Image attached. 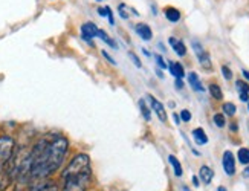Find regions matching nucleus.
I'll list each match as a JSON object with an SVG mask.
<instances>
[{"instance_id":"c9c22d12","label":"nucleus","mask_w":249,"mask_h":191,"mask_svg":"<svg viewBox=\"0 0 249 191\" xmlns=\"http://www.w3.org/2000/svg\"><path fill=\"white\" fill-rule=\"evenodd\" d=\"M150 6H151V11H153V13H151V14H153V16H158V8H156V6H155L153 3H151Z\"/></svg>"},{"instance_id":"6ab92c4d","label":"nucleus","mask_w":249,"mask_h":191,"mask_svg":"<svg viewBox=\"0 0 249 191\" xmlns=\"http://www.w3.org/2000/svg\"><path fill=\"white\" fill-rule=\"evenodd\" d=\"M98 37H100V38H101V40L104 41V43H106V45H109L110 48H115V49L118 48V45H116V41H115V40H112V38H110V35H109V34H107V33H106V31L100 29V31H98Z\"/></svg>"},{"instance_id":"dca6fc26","label":"nucleus","mask_w":249,"mask_h":191,"mask_svg":"<svg viewBox=\"0 0 249 191\" xmlns=\"http://www.w3.org/2000/svg\"><path fill=\"white\" fill-rule=\"evenodd\" d=\"M168 161H170V164H171V167H173V172H175V174H176L178 177H180V176L183 174V172H182V165H180V162H179V159H178L176 156L170 155V156H168Z\"/></svg>"},{"instance_id":"1a4fd4ad","label":"nucleus","mask_w":249,"mask_h":191,"mask_svg":"<svg viewBox=\"0 0 249 191\" xmlns=\"http://www.w3.org/2000/svg\"><path fill=\"white\" fill-rule=\"evenodd\" d=\"M168 43L171 45L173 49H175L176 55H179V57H185L187 55V46H185V43H183L182 40H178L175 37H170Z\"/></svg>"},{"instance_id":"5701e85b","label":"nucleus","mask_w":249,"mask_h":191,"mask_svg":"<svg viewBox=\"0 0 249 191\" xmlns=\"http://www.w3.org/2000/svg\"><path fill=\"white\" fill-rule=\"evenodd\" d=\"M127 9H130V8L125 3H120V6H118V14H120V17L124 18V20L130 18V14L127 13Z\"/></svg>"},{"instance_id":"39448f33","label":"nucleus","mask_w":249,"mask_h":191,"mask_svg":"<svg viewBox=\"0 0 249 191\" xmlns=\"http://www.w3.org/2000/svg\"><path fill=\"white\" fill-rule=\"evenodd\" d=\"M98 31H100V28L96 26L95 23H92V22L84 23L81 26V38L86 40V41H89V43H92V40L95 37H98Z\"/></svg>"},{"instance_id":"e433bc0d","label":"nucleus","mask_w":249,"mask_h":191,"mask_svg":"<svg viewBox=\"0 0 249 191\" xmlns=\"http://www.w3.org/2000/svg\"><path fill=\"white\" fill-rule=\"evenodd\" d=\"M242 73H243V77H245V78H246V80L249 81V70L243 69V70H242Z\"/></svg>"},{"instance_id":"2eb2a0df","label":"nucleus","mask_w":249,"mask_h":191,"mask_svg":"<svg viewBox=\"0 0 249 191\" xmlns=\"http://www.w3.org/2000/svg\"><path fill=\"white\" fill-rule=\"evenodd\" d=\"M188 83H190V86L196 90V92H203L205 87L202 86V83H200V78L196 72H190L188 73Z\"/></svg>"},{"instance_id":"f257e3e1","label":"nucleus","mask_w":249,"mask_h":191,"mask_svg":"<svg viewBox=\"0 0 249 191\" xmlns=\"http://www.w3.org/2000/svg\"><path fill=\"white\" fill-rule=\"evenodd\" d=\"M69 150V141L61 135H51L32 148L29 153V180H43L53 174L64 162Z\"/></svg>"},{"instance_id":"7ed1b4c3","label":"nucleus","mask_w":249,"mask_h":191,"mask_svg":"<svg viewBox=\"0 0 249 191\" xmlns=\"http://www.w3.org/2000/svg\"><path fill=\"white\" fill-rule=\"evenodd\" d=\"M16 142L11 136H0V165H5L8 161L13 159Z\"/></svg>"},{"instance_id":"9b49d317","label":"nucleus","mask_w":249,"mask_h":191,"mask_svg":"<svg viewBox=\"0 0 249 191\" xmlns=\"http://www.w3.org/2000/svg\"><path fill=\"white\" fill-rule=\"evenodd\" d=\"M168 70L175 78H183L185 77V69L179 61H170L168 63Z\"/></svg>"},{"instance_id":"4c0bfd02","label":"nucleus","mask_w":249,"mask_h":191,"mask_svg":"<svg viewBox=\"0 0 249 191\" xmlns=\"http://www.w3.org/2000/svg\"><path fill=\"white\" fill-rule=\"evenodd\" d=\"M243 177H249V167L245 168V172H243Z\"/></svg>"},{"instance_id":"b1692460","label":"nucleus","mask_w":249,"mask_h":191,"mask_svg":"<svg viewBox=\"0 0 249 191\" xmlns=\"http://www.w3.org/2000/svg\"><path fill=\"white\" fill-rule=\"evenodd\" d=\"M235 87H237V90H239V93L249 92V84L246 81H243V80H237L235 81Z\"/></svg>"},{"instance_id":"f3484780","label":"nucleus","mask_w":249,"mask_h":191,"mask_svg":"<svg viewBox=\"0 0 249 191\" xmlns=\"http://www.w3.org/2000/svg\"><path fill=\"white\" fill-rule=\"evenodd\" d=\"M139 109H141V115H142V118H144L147 122H150V121H151V112H150V109L147 107V103H145L144 98H141V100H139Z\"/></svg>"},{"instance_id":"79ce46f5","label":"nucleus","mask_w":249,"mask_h":191,"mask_svg":"<svg viewBox=\"0 0 249 191\" xmlns=\"http://www.w3.org/2000/svg\"><path fill=\"white\" fill-rule=\"evenodd\" d=\"M183 191H190V190H188L187 187H183Z\"/></svg>"},{"instance_id":"c03bdc74","label":"nucleus","mask_w":249,"mask_h":191,"mask_svg":"<svg viewBox=\"0 0 249 191\" xmlns=\"http://www.w3.org/2000/svg\"><path fill=\"white\" fill-rule=\"evenodd\" d=\"M96 2H103V0H96Z\"/></svg>"},{"instance_id":"72a5a7b5","label":"nucleus","mask_w":249,"mask_h":191,"mask_svg":"<svg viewBox=\"0 0 249 191\" xmlns=\"http://www.w3.org/2000/svg\"><path fill=\"white\" fill-rule=\"evenodd\" d=\"M176 87H178V89H182V87H183L182 78H176Z\"/></svg>"},{"instance_id":"6e6552de","label":"nucleus","mask_w":249,"mask_h":191,"mask_svg":"<svg viewBox=\"0 0 249 191\" xmlns=\"http://www.w3.org/2000/svg\"><path fill=\"white\" fill-rule=\"evenodd\" d=\"M135 31H136L138 37L144 41H150L151 37H153V31H151V28L147 23H138L135 26Z\"/></svg>"},{"instance_id":"f03ea898","label":"nucleus","mask_w":249,"mask_h":191,"mask_svg":"<svg viewBox=\"0 0 249 191\" xmlns=\"http://www.w3.org/2000/svg\"><path fill=\"white\" fill-rule=\"evenodd\" d=\"M61 179H63L61 191H88L92 179L90 157L84 153L75 155L69 165L64 168Z\"/></svg>"},{"instance_id":"9d476101","label":"nucleus","mask_w":249,"mask_h":191,"mask_svg":"<svg viewBox=\"0 0 249 191\" xmlns=\"http://www.w3.org/2000/svg\"><path fill=\"white\" fill-rule=\"evenodd\" d=\"M29 191H58V185L55 182H51V180H45V182L34 184Z\"/></svg>"},{"instance_id":"2f4dec72","label":"nucleus","mask_w":249,"mask_h":191,"mask_svg":"<svg viewBox=\"0 0 249 191\" xmlns=\"http://www.w3.org/2000/svg\"><path fill=\"white\" fill-rule=\"evenodd\" d=\"M173 120H175V122H176L178 125H179L180 121H182V120H180V115H178V113H173Z\"/></svg>"},{"instance_id":"aec40b11","label":"nucleus","mask_w":249,"mask_h":191,"mask_svg":"<svg viewBox=\"0 0 249 191\" xmlns=\"http://www.w3.org/2000/svg\"><path fill=\"white\" fill-rule=\"evenodd\" d=\"M237 159H239L240 164L248 165L249 164V148H240V150L237 152Z\"/></svg>"},{"instance_id":"7c9ffc66","label":"nucleus","mask_w":249,"mask_h":191,"mask_svg":"<svg viewBox=\"0 0 249 191\" xmlns=\"http://www.w3.org/2000/svg\"><path fill=\"white\" fill-rule=\"evenodd\" d=\"M239 95H240V101H243V103H248L249 101V92H242Z\"/></svg>"},{"instance_id":"bb28decb","label":"nucleus","mask_w":249,"mask_h":191,"mask_svg":"<svg viewBox=\"0 0 249 191\" xmlns=\"http://www.w3.org/2000/svg\"><path fill=\"white\" fill-rule=\"evenodd\" d=\"M222 73L225 80H231L232 78V70L228 66H222Z\"/></svg>"},{"instance_id":"cd10ccee","label":"nucleus","mask_w":249,"mask_h":191,"mask_svg":"<svg viewBox=\"0 0 249 191\" xmlns=\"http://www.w3.org/2000/svg\"><path fill=\"white\" fill-rule=\"evenodd\" d=\"M128 57L133 60V63H135V66H136V68H142V63H141L139 57L135 54V52H128Z\"/></svg>"},{"instance_id":"393cba45","label":"nucleus","mask_w":249,"mask_h":191,"mask_svg":"<svg viewBox=\"0 0 249 191\" xmlns=\"http://www.w3.org/2000/svg\"><path fill=\"white\" fill-rule=\"evenodd\" d=\"M180 120H182L183 122L191 121V113H190V110H187V109L180 110Z\"/></svg>"},{"instance_id":"ddd939ff","label":"nucleus","mask_w":249,"mask_h":191,"mask_svg":"<svg viewBox=\"0 0 249 191\" xmlns=\"http://www.w3.org/2000/svg\"><path fill=\"white\" fill-rule=\"evenodd\" d=\"M191 135H193L194 142H196L197 145L208 144V136H207V133H205V130L202 129V127H197V129H194Z\"/></svg>"},{"instance_id":"412c9836","label":"nucleus","mask_w":249,"mask_h":191,"mask_svg":"<svg viewBox=\"0 0 249 191\" xmlns=\"http://www.w3.org/2000/svg\"><path fill=\"white\" fill-rule=\"evenodd\" d=\"M222 110L225 115H228V116H234L235 112H237V107H235V104L234 103H225L222 105Z\"/></svg>"},{"instance_id":"a211bd4d","label":"nucleus","mask_w":249,"mask_h":191,"mask_svg":"<svg viewBox=\"0 0 249 191\" xmlns=\"http://www.w3.org/2000/svg\"><path fill=\"white\" fill-rule=\"evenodd\" d=\"M210 93H211V97L214 98V100H217V101H220L222 98H223V92H222V89H220V86L219 84H215V83H213V84H210Z\"/></svg>"},{"instance_id":"4468645a","label":"nucleus","mask_w":249,"mask_h":191,"mask_svg":"<svg viewBox=\"0 0 249 191\" xmlns=\"http://www.w3.org/2000/svg\"><path fill=\"white\" fill-rule=\"evenodd\" d=\"M199 177L205 185H208V184H211V180L214 177V172L208 165H202L199 170Z\"/></svg>"},{"instance_id":"c85d7f7f","label":"nucleus","mask_w":249,"mask_h":191,"mask_svg":"<svg viewBox=\"0 0 249 191\" xmlns=\"http://www.w3.org/2000/svg\"><path fill=\"white\" fill-rule=\"evenodd\" d=\"M106 9H107V18H109V23H110V25H115V18H113L112 8H110V6H106Z\"/></svg>"},{"instance_id":"473e14b6","label":"nucleus","mask_w":249,"mask_h":191,"mask_svg":"<svg viewBox=\"0 0 249 191\" xmlns=\"http://www.w3.org/2000/svg\"><path fill=\"white\" fill-rule=\"evenodd\" d=\"M98 14L101 17H107V9L106 8H98Z\"/></svg>"},{"instance_id":"ea45409f","label":"nucleus","mask_w":249,"mask_h":191,"mask_svg":"<svg viewBox=\"0 0 249 191\" xmlns=\"http://www.w3.org/2000/svg\"><path fill=\"white\" fill-rule=\"evenodd\" d=\"M231 130H234V132L237 130V125L235 124H231Z\"/></svg>"},{"instance_id":"4be33fe9","label":"nucleus","mask_w":249,"mask_h":191,"mask_svg":"<svg viewBox=\"0 0 249 191\" xmlns=\"http://www.w3.org/2000/svg\"><path fill=\"white\" fill-rule=\"evenodd\" d=\"M213 121L214 124L219 127V129H223V127L226 125V120H225V113H215L213 116Z\"/></svg>"},{"instance_id":"f704fd0d","label":"nucleus","mask_w":249,"mask_h":191,"mask_svg":"<svg viewBox=\"0 0 249 191\" xmlns=\"http://www.w3.org/2000/svg\"><path fill=\"white\" fill-rule=\"evenodd\" d=\"M193 185L194 187H199L200 184H199V177L197 176H193Z\"/></svg>"},{"instance_id":"c756f323","label":"nucleus","mask_w":249,"mask_h":191,"mask_svg":"<svg viewBox=\"0 0 249 191\" xmlns=\"http://www.w3.org/2000/svg\"><path fill=\"white\" fill-rule=\"evenodd\" d=\"M101 54H103V57L107 60V61H109L110 63V65H116V61L110 57V54H109V52H106V51H101Z\"/></svg>"},{"instance_id":"20e7f679","label":"nucleus","mask_w":249,"mask_h":191,"mask_svg":"<svg viewBox=\"0 0 249 191\" xmlns=\"http://www.w3.org/2000/svg\"><path fill=\"white\" fill-rule=\"evenodd\" d=\"M191 46H193L194 52H196V55H197V58H199L200 66H202L203 69H211V68H213V65H211L210 54H208L207 51L203 49V46L199 43L197 40H193V41H191Z\"/></svg>"},{"instance_id":"423d86ee","label":"nucleus","mask_w":249,"mask_h":191,"mask_svg":"<svg viewBox=\"0 0 249 191\" xmlns=\"http://www.w3.org/2000/svg\"><path fill=\"white\" fill-rule=\"evenodd\" d=\"M222 165H223L225 173L228 174V176H234V174H235V157H234L232 152L226 150V152L223 153Z\"/></svg>"},{"instance_id":"f8f14e48","label":"nucleus","mask_w":249,"mask_h":191,"mask_svg":"<svg viewBox=\"0 0 249 191\" xmlns=\"http://www.w3.org/2000/svg\"><path fill=\"white\" fill-rule=\"evenodd\" d=\"M164 16L171 23H178L180 20V11L175 6H165L164 8Z\"/></svg>"},{"instance_id":"58836bf2","label":"nucleus","mask_w":249,"mask_h":191,"mask_svg":"<svg viewBox=\"0 0 249 191\" xmlns=\"http://www.w3.org/2000/svg\"><path fill=\"white\" fill-rule=\"evenodd\" d=\"M156 73H158V77H159V78H164V73H162V70H158Z\"/></svg>"},{"instance_id":"0eeeda50","label":"nucleus","mask_w":249,"mask_h":191,"mask_svg":"<svg viewBox=\"0 0 249 191\" xmlns=\"http://www.w3.org/2000/svg\"><path fill=\"white\" fill-rule=\"evenodd\" d=\"M147 98L150 100V103H151V109L155 110V113L158 115V118L162 121V122H167V110H165V107H164V104H162L159 100H156L153 95H147Z\"/></svg>"},{"instance_id":"a878e982","label":"nucleus","mask_w":249,"mask_h":191,"mask_svg":"<svg viewBox=\"0 0 249 191\" xmlns=\"http://www.w3.org/2000/svg\"><path fill=\"white\" fill-rule=\"evenodd\" d=\"M155 60H156V63H158V66L160 68V69H167L168 68V65L164 61V58H162L159 54H155Z\"/></svg>"},{"instance_id":"37998d69","label":"nucleus","mask_w":249,"mask_h":191,"mask_svg":"<svg viewBox=\"0 0 249 191\" xmlns=\"http://www.w3.org/2000/svg\"><path fill=\"white\" fill-rule=\"evenodd\" d=\"M248 110H249V101H248Z\"/></svg>"},{"instance_id":"a19ab883","label":"nucleus","mask_w":249,"mask_h":191,"mask_svg":"<svg viewBox=\"0 0 249 191\" xmlns=\"http://www.w3.org/2000/svg\"><path fill=\"white\" fill-rule=\"evenodd\" d=\"M217 191H226V188H225V187H219Z\"/></svg>"}]
</instances>
